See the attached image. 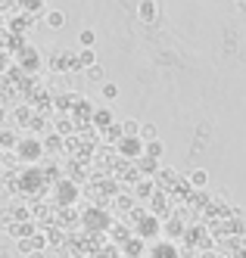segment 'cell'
<instances>
[{"instance_id": "1", "label": "cell", "mask_w": 246, "mask_h": 258, "mask_svg": "<svg viewBox=\"0 0 246 258\" xmlns=\"http://www.w3.org/2000/svg\"><path fill=\"white\" fill-rule=\"evenodd\" d=\"M137 16H140V22H156L159 19V4L156 0H140V7H137Z\"/></svg>"}, {"instance_id": "2", "label": "cell", "mask_w": 246, "mask_h": 258, "mask_svg": "<svg viewBox=\"0 0 246 258\" xmlns=\"http://www.w3.org/2000/svg\"><path fill=\"white\" fill-rule=\"evenodd\" d=\"M44 22H47V25H50L53 31H60V28L66 25V16H63L60 10H50V13H47V19H44Z\"/></svg>"}, {"instance_id": "3", "label": "cell", "mask_w": 246, "mask_h": 258, "mask_svg": "<svg viewBox=\"0 0 246 258\" xmlns=\"http://www.w3.org/2000/svg\"><path fill=\"white\" fill-rule=\"evenodd\" d=\"M97 62V53H93V47H84L81 53H78V69H87V66H93Z\"/></svg>"}, {"instance_id": "4", "label": "cell", "mask_w": 246, "mask_h": 258, "mask_svg": "<svg viewBox=\"0 0 246 258\" xmlns=\"http://www.w3.org/2000/svg\"><path fill=\"white\" fill-rule=\"evenodd\" d=\"M137 137H140L143 143H146V140H156V137H159V127H156V124H140Z\"/></svg>"}, {"instance_id": "5", "label": "cell", "mask_w": 246, "mask_h": 258, "mask_svg": "<svg viewBox=\"0 0 246 258\" xmlns=\"http://www.w3.org/2000/svg\"><path fill=\"white\" fill-rule=\"evenodd\" d=\"M87 78H90V81H106V69H103V66H97V62L87 66Z\"/></svg>"}, {"instance_id": "6", "label": "cell", "mask_w": 246, "mask_h": 258, "mask_svg": "<svg viewBox=\"0 0 246 258\" xmlns=\"http://www.w3.org/2000/svg\"><path fill=\"white\" fill-rule=\"evenodd\" d=\"M143 150H146V156L159 159V156H162V143H159V137H156V140H146V146H143Z\"/></svg>"}, {"instance_id": "7", "label": "cell", "mask_w": 246, "mask_h": 258, "mask_svg": "<svg viewBox=\"0 0 246 258\" xmlns=\"http://www.w3.org/2000/svg\"><path fill=\"white\" fill-rule=\"evenodd\" d=\"M100 90H103L106 100H116V97H119V87L112 84V81H100Z\"/></svg>"}, {"instance_id": "8", "label": "cell", "mask_w": 246, "mask_h": 258, "mask_svg": "<svg viewBox=\"0 0 246 258\" xmlns=\"http://www.w3.org/2000/svg\"><path fill=\"white\" fill-rule=\"evenodd\" d=\"M137 131H140V124H137L134 118H128V121H122V134H125V137H134Z\"/></svg>"}, {"instance_id": "9", "label": "cell", "mask_w": 246, "mask_h": 258, "mask_svg": "<svg viewBox=\"0 0 246 258\" xmlns=\"http://www.w3.org/2000/svg\"><path fill=\"white\" fill-rule=\"evenodd\" d=\"M206 180H209V174H206L203 168H196V171L190 174V183H193V187H206Z\"/></svg>"}, {"instance_id": "10", "label": "cell", "mask_w": 246, "mask_h": 258, "mask_svg": "<svg viewBox=\"0 0 246 258\" xmlns=\"http://www.w3.org/2000/svg\"><path fill=\"white\" fill-rule=\"evenodd\" d=\"M93 41H97V34H93V31H90V28H87V31H81V34H78V44H81V47H93Z\"/></svg>"}, {"instance_id": "11", "label": "cell", "mask_w": 246, "mask_h": 258, "mask_svg": "<svg viewBox=\"0 0 246 258\" xmlns=\"http://www.w3.org/2000/svg\"><path fill=\"white\" fill-rule=\"evenodd\" d=\"M10 233H13V236H25V233H34V227H31V224H22V227H13Z\"/></svg>"}, {"instance_id": "12", "label": "cell", "mask_w": 246, "mask_h": 258, "mask_svg": "<svg viewBox=\"0 0 246 258\" xmlns=\"http://www.w3.org/2000/svg\"><path fill=\"white\" fill-rule=\"evenodd\" d=\"M153 252H156V255H175V246H168V243H162V246H156Z\"/></svg>"}, {"instance_id": "13", "label": "cell", "mask_w": 246, "mask_h": 258, "mask_svg": "<svg viewBox=\"0 0 246 258\" xmlns=\"http://www.w3.org/2000/svg\"><path fill=\"white\" fill-rule=\"evenodd\" d=\"M93 121H97V124H109V112H106V109H100V112L93 115Z\"/></svg>"}, {"instance_id": "14", "label": "cell", "mask_w": 246, "mask_h": 258, "mask_svg": "<svg viewBox=\"0 0 246 258\" xmlns=\"http://www.w3.org/2000/svg\"><path fill=\"white\" fill-rule=\"evenodd\" d=\"M240 246H243V249H246V236H243V243H240Z\"/></svg>"}]
</instances>
